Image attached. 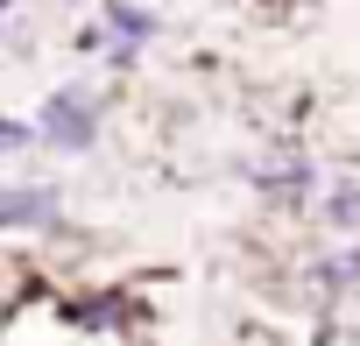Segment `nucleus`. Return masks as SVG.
I'll use <instances>...</instances> for the list:
<instances>
[{
    "label": "nucleus",
    "instance_id": "obj_1",
    "mask_svg": "<svg viewBox=\"0 0 360 346\" xmlns=\"http://www.w3.org/2000/svg\"><path fill=\"white\" fill-rule=\"evenodd\" d=\"M0 346H92V325L43 283V290H29L8 318H0Z\"/></svg>",
    "mask_w": 360,
    "mask_h": 346
},
{
    "label": "nucleus",
    "instance_id": "obj_2",
    "mask_svg": "<svg viewBox=\"0 0 360 346\" xmlns=\"http://www.w3.org/2000/svg\"><path fill=\"white\" fill-rule=\"evenodd\" d=\"M43 134H50V141H64V148H85V141H92V113H85V99H78V92H64V99L43 113Z\"/></svg>",
    "mask_w": 360,
    "mask_h": 346
},
{
    "label": "nucleus",
    "instance_id": "obj_4",
    "mask_svg": "<svg viewBox=\"0 0 360 346\" xmlns=\"http://www.w3.org/2000/svg\"><path fill=\"white\" fill-rule=\"evenodd\" d=\"M22 141H29V134H22L15 120H0V148H22Z\"/></svg>",
    "mask_w": 360,
    "mask_h": 346
},
{
    "label": "nucleus",
    "instance_id": "obj_3",
    "mask_svg": "<svg viewBox=\"0 0 360 346\" xmlns=\"http://www.w3.org/2000/svg\"><path fill=\"white\" fill-rule=\"evenodd\" d=\"M57 198L50 191H0V226H50Z\"/></svg>",
    "mask_w": 360,
    "mask_h": 346
}]
</instances>
